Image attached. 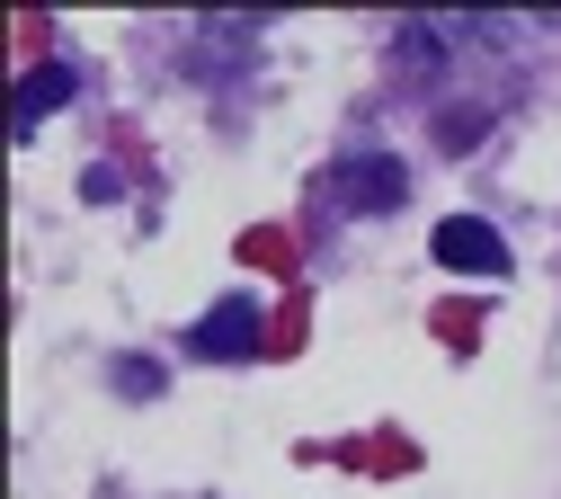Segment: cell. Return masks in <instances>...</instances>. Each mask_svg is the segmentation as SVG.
Listing matches in <instances>:
<instances>
[{
    "label": "cell",
    "mask_w": 561,
    "mask_h": 499,
    "mask_svg": "<svg viewBox=\"0 0 561 499\" xmlns=\"http://www.w3.org/2000/svg\"><path fill=\"white\" fill-rule=\"evenodd\" d=\"M410 196V170L392 152H347L321 170V214H392Z\"/></svg>",
    "instance_id": "cell-1"
},
{
    "label": "cell",
    "mask_w": 561,
    "mask_h": 499,
    "mask_svg": "<svg viewBox=\"0 0 561 499\" xmlns=\"http://www.w3.org/2000/svg\"><path fill=\"white\" fill-rule=\"evenodd\" d=\"M437 268H455V276H508V241L481 224V214H446L437 224Z\"/></svg>",
    "instance_id": "cell-2"
},
{
    "label": "cell",
    "mask_w": 561,
    "mask_h": 499,
    "mask_svg": "<svg viewBox=\"0 0 561 499\" xmlns=\"http://www.w3.org/2000/svg\"><path fill=\"white\" fill-rule=\"evenodd\" d=\"M250 348H259V304L250 295H224L196 321V356H250Z\"/></svg>",
    "instance_id": "cell-3"
},
{
    "label": "cell",
    "mask_w": 561,
    "mask_h": 499,
    "mask_svg": "<svg viewBox=\"0 0 561 499\" xmlns=\"http://www.w3.org/2000/svg\"><path fill=\"white\" fill-rule=\"evenodd\" d=\"M72 99V63H36L27 81H19V143H36V125Z\"/></svg>",
    "instance_id": "cell-4"
},
{
    "label": "cell",
    "mask_w": 561,
    "mask_h": 499,
    "mask_svg": "<svg viewBox=\"0 0 561 499\" xmlns=\"http://www.w3.org/2000/svg\"><path fill=\"white\" fill-rule=\"evenodd\" d=\"M116 393L152 401V393H161V366H152V356H116Z\"/></svg>",
    "instance_id": "cell-5"
},
{
    "label": "cell",
    "mask_w": 561,
    "mask_h": 499,
    "mask_svg": "<svg viewBox=\"0 0 561 499\" xmlns=\"http://www.w3.org/2000/svg\"><path fill=\"white\" fill-rule=\"evenodd\" d=\"M401 54H410V71H437V27H401Z\"/></svg>",
    "instance_id": "cell-6"
},
{
    "label": "cell",
    "mask_w": 561,
    "mask_h": 499,
    "mask_svg": "<svg viewBox=\"0 0 561 499\" xmlns=\"http://www.w3.org/2000/svg\"><path fill=\"white\" fill-rule=\"evenodd\" d=\"M437 134H446V152H463V143H481V107H463V116H446Z\"/></svg>",
    "instance_id": "cell-7"
}]
</instances>
